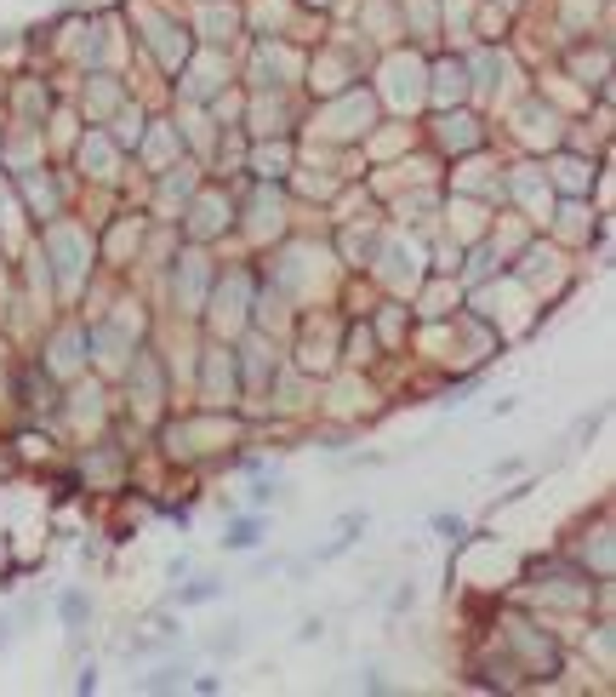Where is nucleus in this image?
Masks as SVG:
<instances>
[{"mask_svg":"<svg viewBox=\"0 0 616 697\" xmlns=\"http://www.w3.org/2000/svg\"><path fill=\"white\" fill-rule=\"evenodd\" d=\"M257 543V526H251V520H246V526H234V538H229V549H251Z\"/></svg>","mask_w":616,"mask_h":697,"instance_id":"obj_1","label":"nucleus"},{"mask_svg":"<svg viewBox=\"0 0 616 697\" xmlns=\"http://www.w3.org/2000/svg\"><path fill=\"white\" fill-rule=\"evenodd\" d=\"M211 594H217V589H211V583H200V589H183L178 600H183V606H194V600H211Z\"/></svg>","mask_w":616,"mask_h":697,"instance_id":"obj_2","label":"nucleus"}]
</instances>
